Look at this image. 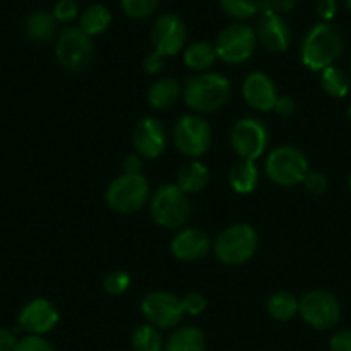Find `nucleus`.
Returning a JSON list of instances; mask_svg holds the SVG:
<instances>
[{"label":"nucleus","instance_id":"6e6552de","mask_svg":"<svg viewBox=\"0 0 351 351\" xmlns=\"http://www.w3.org/2000/svg\"><path fill=\"white\" fill-rule=\"evenodd\" d=\"M216 55L225 64H243L250 60L257 48L256 29L243 23H233L219 31L216 38Z\"/></svg>","mask_w":351,"mask_h":351},{"label":"nucleus","instance_id":"58836bf2","mask_svg":"<svg viewBox=\"0 0 351 351\" xmlns=\"http://www.w3.org/2000/svg\"><path fill=\"white\" fill-rule=\"evenodd\" d=\"M295 110H297V103H295V99L291 96H278V101L274 105V112L278 115L288 119V117L293 115Z\"/></svg>","mask_w":351,"mask_h":351},{"label":"nucleus","instance_id":"393cba45","mask_svg":"<svg viewBox=\"0 0 351 351\" xmlns=\"http://www.w3.org/2000/svg\"><path fill=\"white\" fill-rule=\"evenodd\" d=\"M112 24V12L103 3H93L86 7L81 14V29L89 36H98L105 33Z\"/></svg>","mask_w":351,"mask_h":351},{"label":"nucleus","instance_id":"7c9ffc66","mask_svg":"<svg viewBox=\"0 0 351 351\" xmlns=\"http://www.w3.org/2000/svg\"><path fill=\"white\" fill-rule=\"evenodd\" d=\"M130 283H132V278L127 271H112L103 278V290L117 297V295L125 293L130 288Z\"/></svg>","mask_w":351,"mask_h":351},{"label":"nucleus","instance_id":"ddd939ff","mask_svg":"<svg viewBox=\"0 0 351 351\" xmlns=\"http://www.w3.org/2000/svg\"><path fill=\"white\" fill-rule=\"evenodd\" d=\"M187 27L177 14H163L158 17L151 29V43L160 55L173 57L185 47Z\"/></svg>","mask_w":351,"mask_h":351},{"label":"nucleus","instance_id":"412c9836","mask_svg":"<svg viewBox=\"0 0 351 351\" xmlns=\"http://www.w3.org/2000/svg\"><path fill=\"white\" fill-rule=\"evenodd\" d=\"M208 182V167L199 160H191L189 163L182 165V168L177 173V185L185 194H197V192L204 191Z\"/></svg>","mask_w":351,"mask_h":351},{"label":"nucleus","instance_id":"a19ab883","mask_svg":"<svg viewBox=\"0 0 351 351\" xmlns=\"http://www.w3.org/2000/svg\"><path fill=\"white\" fill-rule=\"evenodd\" d=\"M122 167L125 175H143L141 173L143 171V161H141L139 154H129V156H125Z\"/></svg>","mask_w":351,"mask_h":351},{"label":"nucleus","instance_id":"20e7f679","mask_svg":"<svg viewBox=\"0 0 351 351\" xmlns=\"http://www.w3.org/2000/svg\"><path fill=\"white\" fill-rule=\"evenodd\" d=\"M216 257L228 266H240L254 257L257 250L256 230L245 223L228 226L218 235L213 243Z\"/></svg>","mask_w":351,"mask_h":351},{"label":"nucleus","instance_id":"b1692460","mask_svg":"<svg viewBox=\"0 0 351 351\" xmlns=\"http://www.w3.org/2000/svg\"><path fill=\"white\" fill-rule=\"evenodd\" d=\"M216 58L218 55H216L215 45L208 43V41H194L184 51V64L191 71L199 72V74L208 72L215 65Z\"/></svg>","mask_w":351,"mask_h":351},{"label":"nucleus","instance_id":"e433bc0d","mask_svg":"<svg viewBox=\"0 0 351 351\" xmlns=\"http://www.w3.org/2000/svg\"><path fill=\"white\" fill-rule=\"evenodd\" d=\"M331 351H351V329H341L329 339Z\"/></svg>","mask_w":351,"mask_h":351},{"label":"nucleus","instance_id":"a878e982","mask_svg":"<svg viewBox=\"0 0 351 351\" xmlns=\"http://www.w3.org/2000/svg\"><path fill=\"white\" fill-rule=\"evenodd\" d=\"M300 312V300L290 291H278L267 300V314L280 322L291 321Z\"/></svg>","mask_w":351,"mask_h":351},{"label":"nucleus","instance_id":"c756f323","mask_svg":"<svg viewBox=\"0 0 351 351\" xmlns=\"http://www.w3.org/2000/svg\"><path fill=\"white\" fill-rule=\"evenodd\" d=\"M160 0H120V7L130 19H146L158 9Z\"/></svg>","mask_w":351,"mask_h":351},{"label":"nucleus","instance_id":"473e14b6","mask_svg":"<svg viewBox=\"0 0 351 351\" xmlns=\"http://www.w3.org/2000/svg\"><path fill=\"white\" fill-rule=\"evenodd\" d=\"M14 351H55V348L43 336L29 335L17 341V346Z\"/></svg>","mask_w":351,"mask_h":351},{"label":"nucleus","instance_id":"aec40b11","mask_svg":"<svg viewBox=\"0 0 351 351\" xmlns=\"http://www.w3.org/2000/svg\"><path fill=\"white\" fill-rule=\"evenodd\" d=\"M55 31H57V21L48 10H34L24 23V33L34 43H47L55 36Z\"/></svg>","mask_w":351,"mask_h":351},{"label":"nucleus","instance_id":"f3484780","mask_svg":"<svg viewBox=\"0 0 351 351\" xmlns=\"http://www.w3.org/2000/svg\"><path fill=\"white\" fill-rule=\"evenodd\" d=\"M242 95L247 105L257 112H271L278 101V89L273 79L264 72H252L245 77Z\"/></svg>","mask_w":351,"mask_h":351},{"label":"nucleus","instance_id":"a211bd4d","mask_svg":"<svg viewBox=\"0 0 351 351\" xmlns=\"http://www.w3.org/2000/svg\"><path fill=\"white\" fill-rule=\"evenodd\" d=\"M213 243L208 233L199 228H184L171 239V254L182 263H194L209 254Z\"/></svg>","mask_w":351,"mask_h":351},{"label":"nucleus","instance_id":"ea45409f","mask_svg":"<svg viewBox=\"0 0 351 351\" xmlns=\"http://www.w3.org/2000/svg\"><path fill=\"white\" fill-rule=\"evenodd\" d=\"M336 10H338L336 0H321L317 3V16L321 17L322 23H329L336 16Z\"/></svg>","mask_w":351,"mask_h":351},{"label":"nucleus","instance_id":"bb28decb","mask_svg":"<svg viewBox=\"0 0 351 351\" xmlns=\"http://www.w3.org/2000/svg\"><path fill=\"white\" fill-rule=\"evenodd\" d=\"M321 86L324 93L332 98H345L351 88V75L346 74L343 69L331 65L321 72Z\"/></svg>","mask_w":351,"mask_h":351},{"label":"nucleus","instance_id":"f03ea898","mask_svg":"<svg viewBox=\"0 0 351 351\" xmlns=\"http://www.w3.org/2000/svg\"><path fill=\"white\" fill-rule=\"evenodd\" d=\"M232 95L228 77L218 72H202L187 79L184 86V101L197 113H213L221 110Z\"/></svg>","mask_w":351,"mask_h":351},{"label":"nucleus","instance_id":"79ce46f5","mask_svg":"<svg viewBox=\"0 0 351 351\" xmlns=\"http://www.w3.org/2000/svg\"><path fill=\"white\" fill-rule=\"evenodd\" d=\"M19 339L12 331L0 328V351H14Z\"/></svg>","mask_w":351,"mask_h":351},{"label":"nucleus","instance_id":"f8f14e48","mask_svg":"<svg viewBox=\"0 0 351 351\" xmlns=\"http://www.w3.org/2000/svg\"><path fill=\"white\" fill-rule=\"evenodd\" d=\"M147 324H153L158 329L175 328L184 317V305L182 298L175 297L170 291H151L143 298L141 304Z\"/></svg>","mask_w":351,"mask_h":351},{"label":"nucleus","instance_id":"c03bdc74","mask_svg":"<svg viewBox=\"0 0 351 351\" xmlns=\"http://www.w3.org/2000/svg\"><path fill=\"white\" fill-rule=\"evenodd\" d=\"M348 187H350V191H351V173H350V177H348Z\"/></svg>","mask_w":351,"mask_h":351},{"label":"nucleus","instance_id":"a18cd8bd","mask_svg":"<svg viewBox=\"0 0 351 351\" xmlns=\"http://www.w3.org/2000/svg\"><path fill=\"white\" fill-rule=\"evenodd\" d=\"M348 115H350V120H351V105H350V108H348Z\"/></svg>","mask_w":351,"mask_h":351},{"label":"nucleus","instance_id":"c9c22d12","mask_svg":"<svg viewBox=\"0 0 351 351\" xmlns=\"http://www.w3.org/2000/svg\"><path fill=\"white\" fill-rule=\"evenodd\" d=\"M300 0H263V10H271L280 16L291 12Z\"/></svg>","mask_w":351,"mask_h":351},{"label":"nucleus","instance_id":"37998d69","mask_svg":"<svg viewBox=\"0 0 351 351\" xmlns=\"http://www.w3.org/2000/svg\"><path fill=\"white\" fill-rule=\"evenodd\" d=\"M345 5H346V9L351 10V0H345Z\"/></svg>","mask_w":351,"mask_h":351},{"label":"nucleus","instance_id":"2eb2a0df","mask_svg":"<svg viewBox=\"0 0 351 351\" xmlns=\"http://www.w3.org/2000/svg\"><path fill=\"white\" fill-rule=\"evenodd\" d=\"M257 41L273 53L287 51L291 43V29L283 16L271 10H263L256 24Z\"/></svg>","mask_w":351,"mask_h":351},{"label":"nucleus","instance_id":"1a4fd4ad","mask_svg":"<svg viewBox=\"0 0 351 351\" xmlns=\"http://www.w3.org/2000/svg\"><path fill=\"white\" fill-rule=\"evenodd\" d=\"M173 143L184 156L197 160L211 147V125L199 115L180 117L173 129Z\"/></svg>","mask_w":351,"mask_h":351},{"label":"nucleus","instance_id":"72a5a7b5","mask_svg":"<svg viewBox=\"0 0 351 351\" xmlns=\"http://www.w3.org/2000/svg\"><path fill=\"white\" fill-rule=\"evenodd\" d=\"M304 185L311 194L321 195L328 191L329 180L324 173H321V171H308L307 177H305L304 180Z\"/></svg>","mask_w":351,"mask_h":351},{"label":"nucleus","instance_id":"49530a36","mask_svg":"<svg viewBox=\"0 0 351 351\" xmlns=\"http://www.w3.org/2000/svg\"><path fill=\"white\" fill-rule=\"evenodd\" d=\"M350 74H351V60H350Z\"/></svg>","mask_w":351,"mask_h":351},{"label":"nucleus","instance_id":"cd10ccee","mask_svg":"<svg viewBox=\"0 0 351 351\" xmlns=\"http://www.w3.org/2000/svg\"><path fill=\"white\" fill-rule=\"evenodd\" d=\"M134 351H163L165 341L160 329L153 324H143L132 335Z\"/></svg>","mask_w":351,"mask_h":351},{"label":"nucleus","instance_id":"39448f33","mask_svg":"<svg viewBox=\"0 0 351 351\" xmlns=\"http://www.w3.org/2000/svg\"><path fill=\"white\" fill-rule=\"evenodd\" d=\"M55 57L69 72H84L95 58V45L81 26L65 27L55 41Z\"/></svg>","mask_w":351,"mask_h":351},{"label":"nucleus","instance_id":"9b49d317","mask_svg":"<svg viewBox=\"0 0 351 351\" xmlns=\"http://www.w3.org/2000/svg\"><path fill=\"white\" fill-rule=\"evenodd\" d=\"M300 315L305 324L317 331L332 329L341 319V305L336 297L324 290H312L300 300Z\"/></svg>","mask_w":351,"mask_h":351},{"label":"nucleus","instance_id":"5701e85b","mask_svg":"<svg viewBox=\"0 0 351 351\" xmlns=\"http://www.w3.org/2000/svg\"><path fill=\"white\" fill-rule=\"evenodd\" d=\"M165 351H206L204 332L194 326L178 328L165 343Z\"/></svg>","mask_w":351,"mask_h":351},{"label":"nucleus","instance_id":"2f4dec72","mask_svg":"<svg viewBox=\"0 0 351 351\" xmlns=\"http://www.w3.org/2000/svg\"><path fill=\"white\" fill-rule=\"evenodd\" d=\"M51 14L57 23H72L79 16V3L75 0H58Z\"/></svg>","mask_w":351,"mask_h":351},{"label":"nucleus","instance_id":"f257e3e1","mask_svg":"<svg viewBox=\"0 0 351 351\" xmlns=\"http://www.w3.org/2000/svg\"><path fill=\"white\" fill-rule=\"evenodd\" d=\"M343 53V36L331 23L314 24L300 43L302 64L314 72L335 65Z\"/></svg>","mask_w":351,"mask_h":351},{"label":"nucleus","instance_id":"0eeeda50","mask_svg":"<svg viewBox=\"0 0 351 351\" xmlns=\"http://www.w3.org/2000/svg\"><path fill=\"white\" fill-rule=\"evenodd\" d=\"M149 201V182L143 175H120L106 189V204L120 215H132Z\"/></svg>","mask_w":351,"mask_h":351},{"label":"nucleus","instance_id":"c85d7f7f","mask_svg":"<svg viewBox=\"0 0 351 351\" xmlns=\"http://www.w3.org/2000/svg\"><path fill=\"white\" fill-rule=\"evenodd\" d=\"M226 16L237 21H245L263 12V0H219Z\"/></svg>","mask_w":351,"mask_h":351},{"label":"nucleus","instance_id":"4c0bfd02","mask_svg":"<svg viewBox=\"0 0 351 351\" xmlns=\"http://www.w3.org/2000/svg\"><path fill=\"white\" fill-rule=\"evenodd\" d=\"M143 67H144V72H146V74H158V72L163 71L165 57L163 55L158 53L156 50H153L151 53H147L146 57H144Z\"/></svg>","mask_w":351,"mask_h":351},{"label":"nucleus","instance_id":"9d476101","mask_svg":"<svg viewBox=\"0 0 351 351\" xmlns=\"http://www.w3.org/2000/svg\"><path fill=\"white\" fill-rule=\"evenodd\" d=\"M232 147L240 160L256 161L263 156L269 144V132L263 120L254 117H243L237 120L232 129Z\"/></svg>","mask_w":351,"mask_h":351},{"label":"nucleus","instance_id":"dca6fc26","mask_svg":"<svg viewBox=\"0 0 351 351\" xmlns=\"http://www.w3.org/2000/svg\"><path fill=\"white\" fill-rule=\"evenodd\" d=\"M58 324V311L51 302L34 298L23 307L19 314V328L27 335L43 336Z\"/></svg>","mask_w":351,"mask_h":351},{"label":"nucleus","instance_id":"6ab92c4d","mask_svg":"<svg viewBox=\"0 0 351 351\" xmlns=\"http://www.w3.org/2000/svg\"><path fill=\"white\" fill-rule=\"evenodd\" d=\"M184 96V88L173 77H161L147 89V103L154 110H170Z\"/></svg>","mask_w":351,"mask_h":351},{"label":"nucleus","instance_id":"423d86ee","mask_svg":"<svg viewBox=\"0 0 351 351\" xmlns=\"http://www.w3.org/2000/svg\"><path fill=\"white\" fill-rule=\"evenodd\" d=\"M264 170L274 184L281 187H293L304 184L308 173V161L298 147L280 146L269 153Z\"/></svg>","mask_w":351,"mask_h":351},{"label":"nucleus","instance_id":"4be33fe9","mask_svg":"<svg viewBox=\"0 0 351 351\" xmlns=\"http://www.w3.org/2000/svg\"><path fill=\"white\" fill-rule=\"evenodd\" d=\"M259 184V168L256 161L239 160L230 170V185L237 194H250Z\"/></svg>","mask_w":351,"mask_h":351},{"label":"nucleus","instance_id":"7ed1b4c3","mask_svg":"<svg viewBox=\"0 0 351 351\" xmlns=\"http://www.w3.org/2000/svg\"><path fill=\"white\" fill-rule=\"evenodd\" d=\"M151 216L161 228L178 230L189 221L192 213L189 194L177 184L161 185L149 199Z\"/></svg>","mask_w":351,"mask_h":351},{"label":"nucleus","instance_id":"4468645a","mask_svg":"<svg viewBox=\"0 0 351 351\" xmlns=\"http://www.w3.org/2000/svg\"><path fill=\"white\" fill-rule=\"evenodd\" d=\"M132 143L137 154L147 160H156L167 149V129L154 117H144L134 127Z\"/></svg>","mask_w":351,"mask_h":351},{"label":"nucleus","instance_id":"f704fd0d","mask_svg":"<svg viewBox=\"0 0 351 351\" xmlns=\"http://www.w3.org/2000/svg\"><path fill=\"white\" fill-rule=\"evenodd\" d=\"M182 305H184V312L189 315H201L202 312L208 307V302L206 297L201 293H191L187 297L182 298Z\"/></svg>","mask_w":351,"mask_h":351}]
</instances>
